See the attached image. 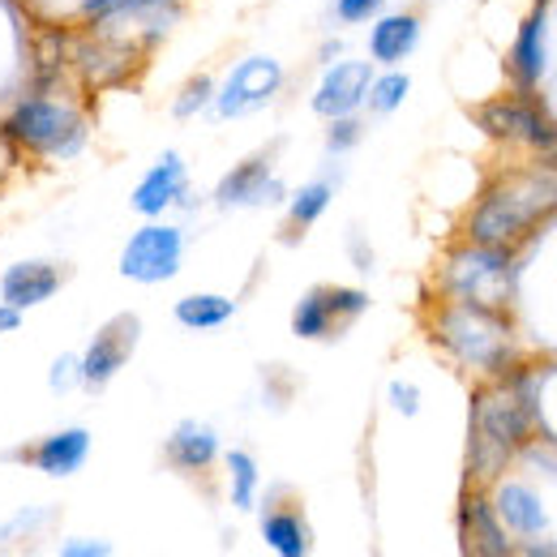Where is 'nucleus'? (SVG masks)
<instances>
[{
    "label": "nucleus",
    "mask_w": 557,
    "mask_h": 557,
    "mask_svg": "<svg viewBox=\"0 0 557 557\" xmlns=\"http://www.w3.org/2000/svg\"><path fill=\"white\" fill-rule=\"evenodd\" d=\"M536 433V373L510 369L493 386L472 395V442L468 468L476 481H493L515 450L528 446Z\"/></svg>",
    "instance_id": "1"
},
{
    "label": "nucleus",
    "mask_w": 557,
    "mask_h": 557,
    "mask_svg": "<svg viewBox=\"0 0 557 557\" xmlns=\"http://www.w3.org/2000/svg\"><path fill=\"white\" fill-rule=\"evenodd\" d=\"M557 210V172L554 168H528L510 172L497 185H488L481 202L468 214V240L515 249L545 214Z\"/></svg>",
    "instance_id": "2"
},
{
    "label": "nucleus",
    "mask_w": 557,
    "mask_h": 557,
    "mask_svg": "<svg viewBox=\"0 0 557 557\" xmlns=\"http://www.w3.org/2000/svg\"><path fill=\"white\" fill-rule=\"evenodd\" d=\"M433 344L450 351L459 364L502 377L515 369V331L506 309H485V305H468V300H446L433 313Z\"/></svg>",
    "instance_id": "3"
},
{
    "label": "nucleus",
    "mask_w": 557,
    "mask_h": 557,
    "mask_svg": "<svg viewBox=\"0 0 557 557\" xmlns=\"http://www.w3.org/2000/svg\"><path fill=\"white\" fill-rule=\"evenodd\" d=\"M0 138L17 150L44 154V159H73L86 146V121L82 112L61 103V99H22L4 121H0Z\"/></svg>",
    "instance_id": "4"
},
{
    "label": "nucleus",
    "mask_w": 557,
    "mask_h": 557,
    "mask_svg": "<svg viewBox=\"0 0 557 557\" xmlns=\"http://www.w3.org/2000/svg\"><path fill=\"white\" fill-rule=\"evenodd\" d=\"M442 292H446V300H468V305H485V309H506L510 296H515L510 249L468 240L463 249H455L446 258V267H442Z\"/></svg>",
    "instance_id": "5"
},
{
    "label": "nucleus",
    "mask_w": 557,
    "mask_h": 557,
    "mask_svg": "<svg viewBox=\"0 0 557 557\" xmlns=\"http://www.w3.org/2000/svg\"><path fill=\"white\" fill-rule=\"evenodd\" d=\"M369 292L364 287H344V283H318L309 287L296 309H292V335L309 344H331L348 331L356 318H364Z\"/></svg>",
    "instance_id": "6"
},
{
    "label": "nucleus",
    "mask_w": 557,
    "mask_h": 557,
    "mask_svg": "<svg viewBox=\"0 0 557 557\" xmlns=\"http://www.w3.org/2000/svg\"><path fill=\"white\" fill-rule=\"evenodd\" d=\"M476 125L497 141H523V146H532L545 159V168L557 163V125L549 121V112H541L532 103V95L488 99V103L476 108Z\"/></svg>",
    "instance_id": "7"
},
{
    "label": "nucleus",
    "mask_w": 557,
    "mask_h": 557,
    "mask_svg": "<svg viewBox=\"0 0 557 557\" xmlns=\"http://www.w3.org/2000/svg\"><path fill=\"white\" fill-rule=\"evenodd\" d=\"M283 82H287V73H283V65H278L275 57L253 52V57L236 61V65L227 70V77L214 86L210 112H214L219 121H240V116H249V112H262V108H271L278 99Z\"/></svg>",
    "instance_id": "8"
},
{
    "label": "nucleus",
    "mask_w": 557,
    "mask_h": 557,
    "mask_svg": "<svg viewBox=\"0 0 557 557\" xmlns=\"http://www.w3.org/2000/svg\"><path fill=\"white\" fill-rule=\"evenodd\" d=\"M181 262H185V232L176 223H159V219L141 223L121 249V275L129 283H146V287L176 278Z\"/></svg>",
    "instance_id": "9"
},
{
    "label": "nucleus",
    "mask_w": 557,
    "mask_h": 557,
    "mask_svg": "<svg viewBox=\"0 0 557 557\" xmlns=\"http://www.w3.org/2000/svg\"><path fill=\"white\" fill-rule=\"evenodd\" d=\"M141 339V318L138 313H116L108 318L95 339L86 344V351L77 356V386L82 391H103L112 386V377L129 364V356L138 351Z\"/></svg>",
    "instance_id": "10"
},
{
    "label": "nucleus",
    "mask_w": 557,
    "mask_h": 557,
    "mask_svg": "<svg viewBox=\"0 0 557 557\" xmlns=\"http://www.w3.org/2000/svg\"><path fill=\"white\" fill-rule=\"evenodd\" d=\"M275 202H283V181L275 176V150H258V154L240 159L214 185V207L223 210L275 207Z\"/></svg>",
    "instance_id": "11"
},
{
    "label": "nucleus",
    "mask_w": 557,
    "mask_h": 557,
    "mask_svg": "<svg viewBox=\"0 0 557 557\" xmlns=\"http://www.w3.org/2000/svg\"><path fill=\"white\" fill-rule=\"evenodd\" d=\"M17 463L35 468L39 476H52V481H70L82 472V463L90 459V429L70 424V429H57V433H44L39 442L13 450Z\"/></svg>",
    "instance_id": "12"
},
{
    "label": "nucleus",
    "mask_w": 557,
    "mask_h": 557,
    "mask_svg": "<svg viewBox=\"0 0 557 557\" xmlns=\"http://www.w3.org/2000/svg\"><path fill=\"white\" fill-rule=\"evenodd\" d=\"M373 86V61H335L331 70L322 73L309 108L322 116V121H339L364 108V95Z\"/></svg>",
    "instance_id": "13"
},
{
    "label": "nucleus",
    "mask_w": 557,
    "mask_h": 557,
    "mask_svg": "<svg viewBox=\"0 0 557 557\" xmlns=\"http://www.w3.org/2000/svg\"><path fill=\"white\" fill-rule=\"evenodd\" d=\"M185 198H189V168H185V159L176 150H163L146 168L138 189L129 194V207L138 210L141 219H159V214H168L172 207H181Z\"/></svg>",
    "instance_id": "14"
},
{
    "label": "nucleus",
    "mask_w": 557,
    "mask_h": 557,
    "mask_svg": "<svg viewBox=\"0 0 557 557\" xmlns=\"http://www.w3.org/2000/svg\"><path fill=\"white\" fill-rule=\"evenodd\" d=\"M549 22H545V9H532L515 39H510V52H506V73H510V86L515 95H532L545 77V65H549Z\"/></svg>",
    "instance_id": "15"
},
{
    "label": "nucleus",
    "mask_w": 557,
    "mask_h": 557,
    "mask_svg": "<svg viewBox=\"0 0 557 557\" xmlns=\"http://www.w3.org/2000/svg\"><path fill=\"white\" fill-rule=\"evenodd\" d=\"M82 17L90 26L138 22L146 39H159L181 17V0H82Z\"/></svg>",
    "instance_id": "16"
},
{
    "label": "nucleus",
    "mask_w": 557,
    "mask_h": 557,
    "mask_svg": "<svg viewBox=\"0 0 557 557\" xmlns=\"http://www.w3.org/2000/svg\"><path fill=\"white\" fill-rule=\"evenodd\" d=\"M459 541L468 557H510V532L502 528L493 502L481 493H463L459 502Z\"/></svg>",
    "instance_id": "17"
},
{
    "label": "nucleus",
    "mask_w": 557,
    "mask_h": 557,
    "mask_svg": "<svg viewBox=\"0 0 557 557\" xmlns=\"http://www.w3.org/2000/svg\"><path fill=\"white\" fill-rule=\"evenodd\" d=\"M65 283V271L57 262H44V258H30V262H13L4 275H0V300L13 305V309H35L44 300H52Z\"/></svg>",
    "instance_id": "18"
},
{
    "label": "nucleus",
    "mask_w": 557,
    "mask_h": 557,
    "mask_svg": "<svg viewBox=\"0 0 557 557\" xmlns=\"http://www.w3.org/2000/svg\"><path fill=\"white\" fill-rule=\"evenodd\" d=\"M420 30H424L420 26V13H412V9L377 13L373 26H369V57H373V65H386V70L404 65L417 52Z\"/></svg>",
    "instance_id": "19"
},
{
    "label": "nucleus",
    "mask_w": 557,
    "mask_h": 557,
    "mask_svg": "<svg viewBox=\"0 0 557 557\" xmlns=\"http://www.w3.org/2000/svg\"><path fill=\"white\" fill-rule=\"evenodd\" d=\"M163 459L176 472H207L219 459V433L202 420H181L163 442Z\"/></svg>",
    "instance_id": "20"
},
{
    "label": "nucleus",
    "mask_w": 557,
    "mask_h": 557,
    "mask_svg": "<svg viewBox=\"0 0 557 557\" xmlns=\"http://www.w3.org/2000/svg\"><path fill=\"white\" fill-rule=\"evenodd\" d=\"M493 510H497L502 528H506V532H515V536H541V532H545V523H549V519H545L541 497H536L528 485H519V481L497 485V493H493Z\"/></svg>",
    "instance_id": "21"
},
{
    "label": "nucleus",
    "mask_w": 557,
    "mask_h": 557,
    "mask_svg": "<svg viewBox=\"0 0 557 557\" xmlns=\"http://www.w3.org/2000/svg\"><path fill=\"white\" fill-rule=\"evenodd\" d=\"M335 202V176H318L309 185H300L292 198H287V219H283V240H300L326 210Z\"/></svg>",
    "instance_id": "22"
},
{
    "label": "nucleus",
    "mask_w": 557,
    "mask_h": 557,
    "mask_svg": "<svg viewBox=\"0 0 557 557\" xmlns=\"http://www.w3.org/2000/svg\"><path fill=\"white\" fill-rule=\"evenodd\" d=\"M262 541L275 549V557H309V549H313V532H309L305 515L292 510V506H278V510L267 506V515H262Z\"/></svg>",
    "instance_id": "23"
},
{
    "label": "nucleus",
    "mask_w": 557,
    "mask_h": 557,
    "mask_svg": "<svg viewBox=\"0 0 557 557\" xmlns=\"http://www.w3.org/2000/svg\"><path fill=\"white\" fill-rule=\"evenodd\" d=\"M172 318L185 326V331H219L236 318V300L232 296H219V292H189L172 305Z\"/></svg>",
    "instance_id": "24"
},
{
    "label": "nucleus",
    "mask_w": 557,
    "mask_h": 557,
    "mask_svg": "<svg viewBox=\"0 0 557 557\" xmlns=\"http://www.w3.org/2000/svg\"><path fill=\"white\" fill-rule=\"evenodd\" d=\"M223 463H227L232 506H236V510H253V506H258V485H262L258 459H253L249 450H227V455H223Z\"/></svg>",
    "instance_id": "25"
},
{
    "label": "nucleus",
    "mask_w": 557,
    "mask_h": 557,
    "mask_svg": "<svg viewBox=\"0 0 557 557\" xmlns=\"http://www.w3.org/2000/svg\"><path fill=\"white\" fill-rule=\"evenodd\" d=\"M408 90H412V77L404 70L373 73V86H369V95H364V108H369L373 116H391V112L404 108Z\"/></svg>",
    "instance_id": "26"
},
{
    "label": "nucleus",
    "mask_w": 557,
    "mask_h": 557,
    "mask_svg": "<svg viewBox=\"0 0 557 557\" xmlns=\"http://www.w3.org/2000/svg\"><path fill=\"white\" fill-rule=\"evenodd\" d=\"M214 77H207V73H194L185 86H181V95L172 99V116L176 121H189V116H198V112H207L210 103H214Z\"/></svg>",
    "instance_id": "27"
},
{
    "label": "nucleus",
    "mask_w": 557,
    "mask_h": 557,
    "mask_svg": "<svg viewBox=\"0 0 557 557\" xmlns=\"http://www.w3.org/2000/svg\"><path fill=\"white\" fill-rule=\"evenodd\" d=\"M331 129H326V150L331 154H348L351 146H360L364 138V121L351 112V116H339V121H326Z\"/></svg>",
    "instance_id": "28"
},
{
    "label": "nucleus",
    "mask_w": 557,
    "mask_h": 557,
    "mask_svg": "<svg viewBox=\"0 0 557 557\" xmlns=\"http://www.w3.org/2000/svg\"><path fill=\"white\" fill-rule=\"evenodd\" d=\"M382 9H386V0H335V22L360 26V22H373Z\"/></svg>",
    "instance_id": "29"
},
{
    "label": "nucleus",
    "mask_w": 557,
    "mask_h": 557,
    "mask_svg": "<svg viewBox=\"0 0 557 557\" xmlns=\"http://www.w3.org/2000/svg\"><path fill=\"white\" fill-rule=\"evenodd\" d=\"M48 386L57 391V395H65L77 386V356H57L52 360V369H48Z\"/></svg>",
    "instance_id": "30"
},
{
    "label": "nucleus",
    "mask_w": 557,
    "mask_h": 557,
    "mask_svg": "<svg viewBox=\"0 0 557 557\" xmlns=\"http://www.w3.org/2000/svg\"><path fill=\"white\" fill-rule=\"evenodd\" d=\"M391 408L399 412V417H417L420 412V386H412V382H391Z\"/></svg>",
    "instance_id": "31"
},
{
    "label": "nucleus",
    "mask_w": 557,
    "mask_h": 557,
    "mask_svg": "<svg viewBox=\"0 0 557 557\" xmlns=\"http://www.w3.org/2000/svg\"><path fill=\"white\" fill-rule=\"evenodd\" d=\"M57 557H112V545L108 541H65Z\"/></svg>",
    "instance_id": "32"
},
{
    "label": "nucleus",
    "mask_w": 557,
    "mask_h": 557,
    "mask_svg": "<svg viewBox=\"0 0 557 557\" xmlns=\"http://www.w3.org/2000/svg\"><path fill=\"white\" fill-rule=\"evenodd\" d=\"M348 249H351V267H356V271H373V253H369V245H364L360 232L348 236Z\"/></svg>",
    "instance_id": "33"
},
{
    "label": "nucleus",
    "mask_w": 557,
    "mask_h": 557,
    "mask_svg": "<svg viewBox=\"0 0 557 557\" xmlns=\"http://www.w3.org/2000/svg\"><path fill=\"white\" fill-rule=\"evenodd\" d=\"M13 331H22V309L0 300V335H13Z\"/></svg>",
    "instance_id": "34"
},
{
    "label": "nucleus",
    "mask_w": 557,
    "mask_h": 557,
    "mask_svg": "<svg viewBox=\"0 0 557 557\" xmlns=\"http://www.w3.org/2000/svg\"><path fill=\"white\" fill-rule=\"evenodd\" d=\"M339 52H344V44H335V39H331V44L322 48V65H335V57H339Z\"/></svg>",
    "instance_id": "35"
}]
</instances>
